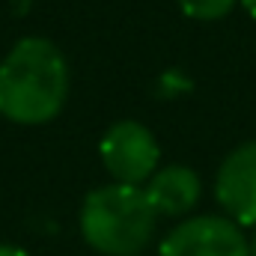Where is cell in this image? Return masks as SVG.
<instances>
[{
	"label": "cell",
	"instance_id": "5b68a950",
	"mask_svg": "<svg viewBox=\"0 0 256 256\" xmlns=\"http://www.w3.org/2000/svg\"><path fill=\"white\" fill-rule=\"evenodd\" d=\"M214 196L226 218L256 230V140L232 149L214 179Z\"/></svg>",
	"mask_w": 256,
	"mask_h": 256
},
{
	"label": "cell",
	"instance_id": "ba28073f",
	"mask_svg": "<svg viewBox=\"0 0 256 256\" xmlns=\"http://www.w3.org/2000/svg\"><path fill=\"white\" fill-rule=\"evenodd\" d=\"M0 256H30V254L18 244H0Z\"/></svg>",
	"mask_w": 256,
	"mask_h": 256
},
{
	"label": "cell",
	"instance_id": "8992f818",
	"mask_svg": "<svg viewBox=\"0 0 256 256\" xmlns=\"http://www.w3.org/2000/svg\"><path fill=\"white\" fill-rule=\"evenodd\" d=\"M146 196L152 208L164 218H182L200 202L202 182L185 164H170L164 170H155V176L146 182Z\"/></svg>",
	"mask_w": 256,
	"mask_h": 256
},
{
	"label": "cell",
	"instance_id": "9c48e42d",
	"mask_svg": "<svg viewBox=\"0 0 256 256\" xmlns=\"http://www.w3.org/2000/svg\"><path fill=\"white\" fill-rule=\"evenodd\" d=\"M242 6H244V9H248V12L256 18V0H242Z\"/></svg>",
	"mask_w": 256,
	"mask_h": 256
},
{
	"label": "cell",
	"instance_id": "52a82bcc",
	"mask_svg": "<svg viewBox=\"0 0 256 256\" xmlns=\"http://www.w3.org/2000/svg\"><path fill=\"white\" fill-rule=\"evenodd\" d=\"M236 0H179V9L194 21H218L230 15Z\"/></svg>",
	"mask_w": 256,
	"mask_h": 256
},
{
	"label": "cell",
	"instance_id": "6da1fadb",
	"mask_svg": "<svg viewBox=\"0 0 256 256\" xmlns=\"http://www.w3.org/2000/svg\"><path fill=\"white\" fill-rule=\"evenodd\" d=\"M68 98V63L63 51L42 39L24 36L0 63V116L18 126L51 122Z\"/></svg>",
	"mask_w": 256,
	"mask_h": 256
},
{
	"label": "cell",
	"instance_id": "3957f363",
	"mask_svg": "<svg viewBox=\"0 0 256 256\" xmlns=\"http://www.w3.org/2000/svg\"><path fill=\"white\" fill-rule=\"evenodd\" d=\"M98 155L104 170L120 185H146L161 161V149L155 134L134 120H120L104 131L98 143Z\"/></svg>",
	"mask_w": 256,
	"mask_h": 256
},
{
	"label": "cell",
	"instance_id": "30bf717a",
	"mask_svg": "<svg viewBox=\"0 0 256 256\" xmlns=\"http://www.w3.org/2000/svg\"><path fill=\"white\" fill-rule=\"evenodd\" d=\"M250 256H256V232H254V238H250Z\"/></svg>",
	"mask_w": 256,
	"mask_h": 256
},
{
	"label": "cell",
	"instance_id": "7a4b0ae2",
	"mask_svg": "<svg viewBox=\"0 0 256 256\" xmlns=\"http://www.w3.org/2000/svg\"><path fill=\"white\" fill-rule=\"evenodd\" d=\"M158 212L140 185H104L80 206V236L104 256H137L155 236Z\"/></svg>",
	"mask_w": 256,
	"mask_h": 256
},
{
	"label": "cell",
	"instance_id": "277c9868",
	"mask_svg": "<svg viewBox=\"0 0 256 256\" xmlns=\"http://www.w3.org/2000/svg\"><path fill=\"white\" fill-rule=\"evenodd\" d=\"M158 256H250V242L232 218L196 214L164 236Z\"/></svg>",
	"mask_w": 256,
	"mask_h": 256
}]
</instances>
